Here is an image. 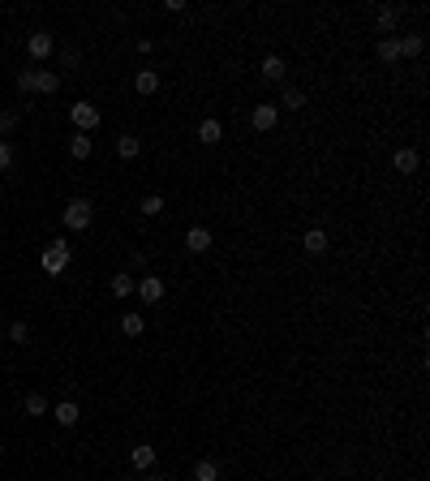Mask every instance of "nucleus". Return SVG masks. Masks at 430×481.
Masks as SVG:
<instances>
[{"instance_id":"nucleus-1","label":"nucleus","mask_w":430,"mask_h":481,"mask_svg":"<svg viewBox=\"0 0 430 481\" xmlns=\"http://www.w3.org/2000/svg\"><path fill=\"white\" fill-rule=\"evenodd\" d=\"M60 223H65L69 232H86L95 223V202L91 198H69L65 211H60Z\"/></svg>"},{"instance_id":"nucleus-2","label":"nucleus","mask_w":430,"mask_h":481,"mask_svg":"<svg viewBox=\"0 0 430 481\" xmlns=\"http://www.w3.org/2000/svg\"><path fill=\"white\" fill-rule=\"evenodd\" d=\"M73 262V249H69V241H52L43 254H39V267H43V275H65Z\"/></svg>"},{"instance_id":"nucleus-3","label":"nucleus","mask_w":430,"mask_h":481,"mask_svg":"<svg viewBox=\"0 0 430 481\" xmlns=\"http://www.w3.org/2000/svg\"><path fill=\"white\" fill-rule=\"evenodd\" d=\"M69 121H73V130H77V134H91V130H99L104 112H99V103H91V99H77V103L69 108Z\"/></svg>"},{"instance_id":"nucleus-4","label":"nucleus","mask_w":430,"mask_h":481,"mask_svg":"<svg viewBox=\"0 0 430 481\" xmlns=\"http://www.w3.org/2000/svg\"><path fill=\"white\" fill-rule=\"evenodd\" d=\"M52 52H56L52 30H30V35H26V56H30V60H47Z\"/></svg>"},{"instance_id":"nucleus-5","label":"nucleus","mask_w":430,"mask_h":481,"mask_svg":"<svg viewBox=\"0 0 430 481\" xmlns=\"http://www.w3.org/2000/svg\"><path fill=\"white\" fill-rule=\"evenodd\" d=\"M250 125L259 134H272L276 125H280V108L276 103H254V112H250Z\"/></svg>"},{"instance_id":"nucleus-6","label":"nucleus","mask_w":430,"mask_h":481,"mask_svg":"<svg viewBox=\"0 0 430 481\" xmlns=\"http://www.w3.org/2000/svg\"><path fill=\"white\" fill-rule=\"evenodd\" d=\"M134 293L142 297V306H159V301H164V280H159V275H142Z\"/></svg>"},{"instance_id":"nucleus-7","label":"nucleus","mask_w":430,"mask_h":481,"mask_svg":"<svg viewBox=\"0 0 430 481\" xmlns=\"http://www.w3.org/2000/svg\"><path fill=\"white\" fill-rule=\"evenodd\" d=\"M211 245H215V236H211V228H202V223H194V228L185 232V249L189 254H206Z\"/></svg>"},{"instance_id":"nucleus-8","label":"nucleus","mask_w":430,"mask_h":481,"mask_svg":"<svg viewBox=\"0 0 430 481\" xmlns=\"http://www.w3.org/2000/svg\"><path fill=\"white\" fill-rule=\"evenodd\" d=\"M56 90H60V73H56V69H35L30 95H56Z\"/></svg>"},{"instance_id":"nucleus-9","label":"nucleus","mask_w":430,"mask_h":481,"mask_svg":"<svg viewBox=\"0 0 430 481\" xmlns=\"http://www.w3.org/2000/svg\"><path fill=\"white\" fill-rule=\"evenodd\" d=\"M130 464H134L138 473H151L155 469V447L151 443H134L130 447Z\"/></svg>"},{"instance_id":"nucleus-10","label":"nucleus","mask_w":430,"mask_h":481,"mask_svg":"<svg viewBox=\"0 0 430 481\" xmlns=\"http://www.w3.org/2000/svg\"><path fill=\"white\" fill-rule=\"evenodd\" d=\"M47 412L56 417V426H77V421H82V408H77L73 399H60V404H52Z\"/></svg>"},{"instance_id":"nucleus-11","label":"nucleus","mask_w":430,"mask_h":481,"mask_svg":"<svg viewBox=\"0 0 430 481\" xmlns=\"http://www.w3.org/2000/svg\"><path fill=\"white\" fill-rule=\"evenodd\" d=\"M392 168L409 176V172H418V168H422V155H418V151H413V147H401V151H396V155H392Z\"/></svg>"},{"instance_id":"nucleus-12","label":"nucleus","mask_w":430,"mask_h":481,"mask_svg":"<svg viewBox=\"0 0 430 481\" xmlns=\"http://www.w3.org/2000/svg\"><path fill=\"white\" fill-rule=\"evenodd\" d=\"M259 73L267 77V82H284V73H289V65H284V56H263V65H259Z\"/></svg>"},{"instance_id":"nucleus-13","label":"nucleus","mask_w":430,"mask_h":481,"mask_svg":"<svg viewBox=\"0 0 430 481\" xmlns=\"http://www.w3.org/2000/svg\"><path fill=\"white\" fill-rule=\"evenodd\" d=\"M224 138V125H219L215 116H206V121H198V142L202 147H215V142Z\"/></svg>"},{"instance_id":"nucleus-14","label":"nucleus","mask_w":430,"mask_h":481,"mask_svg":"<svg viewBox=\"0 0 430 481\" xmlns=\"http://www.w3.org/2000/svg\"><path fill=\"white\" fill-rule=\"evenodd\" d=\"M374 26L383 30V35H392V30L401 26V9H396V5H383V9L374 13Z\"/></svg>"},{"instance_id":"nucleus-15","label":"nucleus","mask_w":430,"mask_h":481,"mask_svg":"<svg viewBox=\"0 0 430 481\" xmlns=\"http://www.w3.org/2000/svg\"><path fill=\"white\" fill-rule=\"evenodd\" d=\"M121 331L130 335V340H138V335L147 331V318H142L138 310H125V314H121Z\"/></svg>"},{"instance_id":"nucleus-16","label":"nucleus","mask_w":430,"mask_h":481,"mask_svg":"<svg viewBox=\"0 0 430 481\" xmlns=\"http://www.w3.org/2000/svg\"><path fill=\"white\" fill-rule=\"evenodd\" d=\"M327 245H331V241H327L323 228H310L306 236H301V249H306V254H327Z\"/></svg>"},{"instance_id":"nucleus-17","label":"nucleus","mask_w":430,"mask_h":481,"mask_svg":"<svg viewBox=\"0 0 430 481\" xmlns=\"http://www.w3.org/2000/svg\"><path fill=\"white\" fill-rule=\"evenodd\" d=\"M276 108L301 112V108H306V90H301V86H284V90H280V103H276Z\"/></svg>"},{"instance_id":"nucleus-18","label":"nucleus","mask_w":430,"mask_h":481,"mask_svg":"<svg viewBox=\"0 0 430 481\" xmlns=\"http://www.w3.org/2000/svg\"><path fill=\"white\" fill-rule=\"evenodd\" d=\"M108 288H112V297H117V301H125V297H130L134 288H138V280L130 275V271H121V275H112V284H108Z\"/></svg>"},{"instance_id":"nucleus-19","label":"nucleus","mask_w":430,"mask_h":481,"mask_svg":"<svg viewBox=\"0 0 430 481\" xmlns=\"http://www.w3.org/2000/svg\"><path fill=\"white\" fill-rule=\"evenodd\" d=\"M117 155H121V159H138V155H142V138L121 134V138H117Z\"/></svg>"},{"instance_id":"nucleus-20","label":"nucleus","mask_w":430,"mask_h":481,"mask_svg":"<svg viewBox=\"0 0 430 481\" xmlns=\"http://www.w3.org/2000/svg\"><path fill=\"white\" fill-rule=\"evenodd\" d=\"M134 90H138V95H155V90H159V73H155V69H142V73L134 77Z\"/></svg>"},{"instance_id":"nucleus-21","label":"nucleus","mask_w":430,"mask_h":481,"mask_svg":"<svg viewBox=\"0 0 430 481\" xmlns=\"http://www.w3.org/2000/svg\"><path fill=\"white\" fill-rule=\"evenodd\" d=\"M91 151H95L91 134H73V138H69V155H73V159H91Z\"/></svg>"},{"instance_id":"nucleus-22","label":"nucleus","mask_w":430,"mask_h":481,"mask_svg":"<svg viewBox=\"0 0 430 481\" xmlns=\"http://www.w3.org/2000/svg\"><path fill=\"white\" fill-rule=\"evenodd\" d=\"M396 47H401V56H422L426 39L422 35H401V39H396Z\"/></svg>"},{"instance_id":"nucleus-23","label":"nucleus","mask_w":430,"mask_h":481,"mask_svg":"<svg viewBox=\"0 0 430 481\" xmlns=\"http://www.w3.org/2000/svg\"><path fill=\"white\" fill-rule=\"evenodd\" d=\"M138 211L147 215V219H155V215H164V194H147L138 202Z\"/></svg>"},{"instance_id":"nucleus-24","label":"nucleus","mask_w":430,"mask_h":481,"mask_svg":"<svg viewBox=\"0 0 430 481\" xmlns=\"http://www.w3.org/2000/svg\"><path fill=\"white\" fill-rule=\"evenodd\" d=\"M22 408H26V417H43V412H47V399H43L39 391H26V399H22Z\"/></svg>"},{"instance_id":"nucleus-25","label":"nucleus","mask_w":430,"mask_h":481,"mask_svg":"<svg viewBox=\"0 0 430 481\" xmlns=\"http://www.w3.org/2000/svg\"><path fill=\"white\" fill-rule=\"evenodd\" d=\"M379 60H383V65H396V60H401V47H396V39H379Z\"/></svg>"},{"instance_id":"nucleus-26","label":"nucleus","mask_w":430,"mask_h":481,"mask_svg":"<svg viewBox=\"0 0 430 481\" xmlns=\"http://www.w3.org/2000/svg\"><path fill=\"white\" fill-rule=\"evenodd\" d=\"M194 481H219V464L215 460H198L194 464Z\"/></svg>"},{"instance_id":"nucleus-27","label":"nucleus","mask_w":430,"mask_h":481,"mask_svg":"<svg viewBox=\"0 0 430 481\" xmlns=\"http://www.w3.org/2000/svg\"><path fill=\"white\" fill-rule=\"evenodd\" d=\"M26 335H30V327H26V323H9V340H13V344H22Z\"/></svg>"},{"instance_id":"nucleus-28","label":"nucleus","mask_w":430,"mask_h":481,"mask_svg":"<svg viewBox=\"0 0 430 481\" xmlns=\"http://www.w3.org/2000/svg\"><path fill=\"white\" fill-rule=\"evenodd\" d=\"M5 168H13V147L0 138V172H5Z\"/></svg>"},{"instance_id":"nucleus-29","label":"nucleus","mask_w":430,"mask_h":481,"mask_svg":"<svg viewBox=\"0 0 430 481\" xmlns=\"http://www.w3.org/2000/svg\"><path fill=\"white\" fill-rule=\"evenodd\" d=\"M30 82H35V69H22V73H18V90L30 95Z\"/></svg>"},{"instance_id":"nucleus-30","label":"nucleus","mask_w":430,"mask_h":481,"mask_svg":"<svg viewBox=\"0 0 430 481\" xmlns=\"http://www.w3.org/2000/svg\"><path fill=\"white\" fill-rule=\"evenodd\" d=\"M77 60H82V56H77L73 47H65V52H60V65H65V69H77Z\"/></svg>"},{"instance_id":"nucleus-31","label":"nucleus","mask_w":430,"mask_h":481,"mask_svg":"<svg viewBox=\"0 0 430 481\" xmlns=\"http://www.w3.org/2000/svg\"><path fill=\"white\" fill-rule=\"evenodd\" d=\"M18 130V116H13V112H5V116H0V134H13Z\"/></svg>"},{"instance_id":"nucleus-32","label":"nucleus","mask_w":430,"mask_h":481,"mask_svg":"<svg viewBox=\"0 0 430 481\" xmlns=\"http://www.w3.org/2000/svg\"><path fill=\"white\" fill-rule=\"evenodd\" d=\"M142 481H168V477H159V473H147V477H142Z\"/></svg>"},{"instance_id":"nucleus-33","label":"nucleus","mask_w":430,"mask_h":481,"mask_svg":"<svg viewBox=\"0 0 430 481\" xmlns=\"http://www.w3.org/2000/svg\"><path fill=\"white\" fill-rule=\"evenodd\" d=\"M0 456H5V439H0Z\"/></svg>"},{"instance_id":"nucleus-34","label":"nucleus","mask_w":430,"mask_h":481,"mask_svg":"<svg viewBox=\"0 0 430 481\" xmlns=\"http://www.w3.org/2000/svg\"><path fill=\"white\" fill-rule=\"evenodd\" d=\"M0 352H5V344H0Z\"/></svg>"},{"instance_id":"nucleus-35","label":"nucleus","mask_w":430,"mask_h":481,"mask_svg":"<svg viewBox=\"0 0 430 481\" xmlns=\"http://www.w3.org/2000/svg\"><path fill=\"white\" fill-rule=\"evenodd\" d=\"M0 318H5V310H0Z\"/></svg>"},{"instance_id":"nucleus-36","label":"nucleus","mask_w":430,"mask_h":481,"mask_svg":"<svg viewBox=\"0 0 430 481\" xmlns=\"http://www.w3.org/2000/svg\"><path fill=\"white\" fill-rule=\"evenodd\" d=\"M121 481H130V477H121Z\"/></svg>"}]
</instances>
